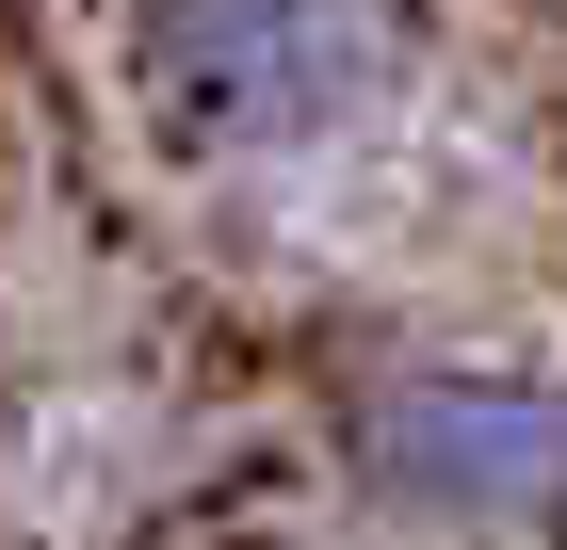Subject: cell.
<instances>
[{
	"instance_id": "6da1fadb",
	"label": "cell",
	"mask_w": 567,
	"mask_h": 550,
	"mask_svg": "<svg viewBox=\"0 0 567 550\" xmlns=\"http://www.w3.org/2000/svg\"><path fill=\"white\" fill-rule=\"evenodd\" d=\"M373 82H390V17L373 0H131V97L195 163L308 146Z\"/></svg>"
},
{
	"instance_id": "7a4b0ae2",
	"label": "cell",
	"mask_w": 567,
	"mask_h": 550,
	"mask_svg": "<svg viewBox=\"0 0 567 550\" xmlns=\"http://www.w3.org/2000/svg\"><path fill=\"white\" fill-rule=\"evenodd\" d=\"M357 486L422 535H551L567 518V388L503 356H405L357 405Z\"/></svg>"
}]
</instances>
